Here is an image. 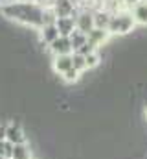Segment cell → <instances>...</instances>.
<instances>
[{
	"instance_id": "1",
	"label": "cell",
	"mask_w": 147,
	"mask_h": 159,
	"mask_svg": "<svg viewBox=\"0 0 147 159\" xmlns=\"http://www.w3.org/2000/svg\"><path fill=\"white\" fill-rule=\"evenodd\" d=\"M134 26H136V22L132 19V13L129 9H121L112 15L109 26H107V32L110 35H127L134 30Z\"/></svg>"
},
{
	"instance_id": "2",
	"label": "cell",
	"mask_w": 147,
	"mask_h": 159,
	"mask_svg": "<svg viewBox=\"0 0 147 159\" xmlns=\"http://www.w3.org/2000/svg\"><path fill=\"white\" fill-rule=\"evenodd\" d=\"M6 141L11 143L13 146H15V144H24V143H28L24 128H22L19 122H7V124H6Z\"/></svg>"
},
{
	"instance_id": "3",
	"label": "cell",
	"mask_w": 147,
	"mask_h": 159,
	"mask_svg": "<svg viewBox=\"0 0 147 159\" xmlns=\"http://www.w3.org/2000/svg\"><path fill=\"white\" fill-rule=\"evenodd\" d=\"M75 30L81 32V34H88L94 30V11L90 9H81L77 15H75Z\"/></svg>"
},
{
	"instance_id": "4",
	"label": "cell",
	"mask_w": 147,
	"mask_h": 159,
	"mask_svg": "<svg viewBox=\"0 0 147 159\" xmlns=\"http://www.w3.org/2000/svg\"><path fill=\"white\" fill-rule=\"evenodd\" d=\"M52 7H53L57 19L59 17H75L79 13V9H77L74 0H53Z\"/></svg>"
},
{
	"instance_id": "5",
	"label": "cell",
	"mask_w": 147,
	"mask_h": 159,
	"mask_svg": "<svg viewBox=\"0 0 147 159\" xmlns=\"http://www.w3.org/2000/svg\"><path fill=\"white\" fill-rule=\"evenodd\" d=\"M48 52L55 57V56H63V54H72V41L70 37H63L59 35V39H55L50 46H48Z\"/></svg>"
},
{
	"instance_id": "6",
	"label": "cell",
	"mask_w": 147,
	"mask_h": 159,
	"mask_svg": "<svg viewBox=\"0 0 147 159\" xmlns=\"http://www.w3.org/2000/svg\"><path fill=\"white\" fill-rule=\"evenodd\" d=\"M55 26L59 30V35L70 37L74 32H75V17H59L55 20Z\"/></svg>"
},
{
	"instance_id": "7",
	"label": "cell",
	"mask_w": 147,
	"mask_h": 159,
	"mask_svg": "<svg viewBox=\"0 0 147 159\" xmlns=\"http://www.w3.org/2000/svg\"><path fill=\"white\" fill-rule=\"evenodd\" d=\"M53 70L57 72V74H65L66 70H70L74 67V63H72V54H63V56H55L53 57Z\"/></svg>"
},
{
	"instance_id": "8",
	"label": "cell",
	"mask_w": 147,
	"mask_h": 159,
	"mask_svg": "<svg viewBox=\"0 0 147 159\" xmlns=\"http://www.w3.org/2000/svg\"><path fill=\"white\" fill-rule=\"evenodd\" d=\"M109 37H110V34L107 30H101V28H94L92 32L86 34V41H88L92 46H96V48L103 46V44L109 41Z\"/></svg>"
},
{
	"instance_id": "9",
	"label": "cell",
	"mask_w": 147,
	"mask_h": 159,
	"mask_svg": "<svg viewBox=\"0 0 147 159\" xmlns=\"http://www.w3.org/2000/svg\"><path fill=\"white\" fill-rule=\"evenodd\" d=\"M39 35H40V43L42 44H52L55 39H59V30L55 24H44L40 30H39Z\"/></svg>"
},
{
	"instance_id": "10",
	"label": "cell",
	"mask_w": 147,
	"mask_h": 159,
	"mask_svg": "<svg viewBox=\"0 0 147 159\" xmlns=\"http://www.w3.org/2000/svg\"><path fill=\"white\" fill-rule=\"evenodd\" d=\"M131 13H132V19L136 24L140 26H147V2H138L131 7Z\"/></svg>"
},
{
	"instance_id": "11",
	"label": "cell",
	"mask_w": 147,
	"mask_h": 159,
	"mask_svg": "<svg viewBox=\"0 0 147 159\" xmlns=\"http://www.w3.org/2000/svg\"><path fill=\"white\" fill-rule=\"evenodd\" d=\"M112 15H114V13L107 11L105 7H99V9H96V11H94V28L107 30V26H109V22H110V19H112Z\"/></svg>"
},
{
	"instance_id": "12",
	"label": "cell",
	"mask_w": 147,
	"mask_h": 159,
	"mask_svg": "<svg viewBox=\"0 0 147 159\" xmlns=\"http://www.w3.org/2000/svg\"><path fill=\"white\" fill-rule=\"evenodd\" d=\"M11 159H32V148L28 143L24 144H15L13 146V156Z\"/></svg>"
},
{
	"instance_id": "13",
	"label": "cell",
	"mask_w": 147,
	"mask_h": 159,
	"mask_svg": "<svg viewBox=\"0 0 147 159\" xmlns=\"http://www.w3.org/2000/svg\"><path fill=\"white\" fill-rule=\"evenodd\" d=\"M72 63H74V69L77 70V72H85V70H88L86 69V61H85V56H81V54H77V52H72Z\"/></svg>"
},
{
	"instance_id": "14",
	"label": "cell",
	"mask_w": 147,
	"mask_h": 159,
	"mask_svg": "<svg viewBox=\"0 0 147 159\" xmlns=\"http://www.w3.org/2000/svg\"><path fill=\"white\" fill-rule=\"evenodd\" d=\"M70 41H72V50L75 52V50H79L85 43H86V35L85 34H81V32H74L72 35H70Z\"/></svg>"
},
{
	"instance_id": "15",
	"label": "cell",
	"mask_w": 147,
	"mask_h": 159,
	"mask_svg": "<svg viewBox=\"0 0 147 159\" xmlns=\"http://www.w3.org/2000/svg\"><path fill=\"white\" fill-rule=\"evenodd\" d=\"M85 61H86V69H88V70H90V69H96V67L101 63V54H99V50H96V52L85 56Z\"/></svg>"
},
{
	"instance_id": "16",
	"label": "cell",
	"mask_w": 147,
	"mask_h": 159,
	"mask_svg": "<svg viewBox=\"0 0 147 159\" xmlns=\"http://www.w3.org/2000/svg\"><path fill=\"white\" fill-rule=\"evenodd\" d=\"M11 156H13V144L7 141H2L0 143V157L11 159Z\"/></svg>"
},
{
	"instance_id": "17",
	"label": "cell",
	"mask_w": 147,
	"mask_h": 159,
	"mask_svg": "<svg viewBox=\"0 0 147 159\" xmlns=\"http://www.w3.org/2000/svg\"><path fill=\"white\" fill-rule=\"evenodd\" d=\"M79 78H81V72H77L74 67L63 74V80H65L66 83H75V81H79Z\"/></svg>"
},
{
	"instance_id": "18",
	"label": "cell",
	"mask_w": 147,
	"mask_h": 159,
	"mask_svg": "<svg viewBox=\"0 0 147 159\" xmlns=\"http://www.w3.org/2000/svg\"><path fill=\"white\" fill-rule=\"evenodd\" d=\"M96 50H98V48H96V46H92V44L86 41V43H85L79 50H75V52H77V54H81V56H88V54H92V52H96Z\"/></svg>"
},
{
	"instance_id": "19",
	"label": "cell",
	"mask_w": 147,
	"mask_h": 159,
	"mask_svg": "<svg viewBox=\"0 0 147 159\" xmlns=\"http://www.w3.org/2000/svg\"><path fill=\"white\" fill-rule=\"evenodd\" d=\"M121 2H123V6H125V7H132V6H134V4H138L140 0H121Z\"/></svg>"
},
{
	"instance_id": "20",
	"label": "cell",
	"mask_w": 147,
	"mask_h": 159,
	"mask_svg": "<svg viewBox=\"0 0 147 159\" xmlns=\"http://www.w3.org/2000/svg\"><path fill=\"white\" fill-rule=\"evenodd\" d=\"M6 141V124H0V143Z\"/></svg>"
},
{
	"instance_id": "21",
	"label": "cell",
	"mask_w": 147,
	"mask_h": 159,
	"mask_svg": "<svg viewBox=\"0 0 147 159\" xmlns=\"http://www.w3.org/2000/svg\"><path fill=\"white\" fill-rule=\"evenodd\" d=\"M6 4H9V0H0V7H2V6H6Z\"/></svg>"
},
{
	"instance_id": "22",
	"label": "cell",
	"mask_w": 147,
	"mask_h": 159,
	"mask_svg": "<svg viewBox=\"0 0 147 159\" xmlns=\"http://www.w3.org/2000/svg\"><path fill=\"white\" fill-rule=\"evenodd\" d=\"M140 2H147V0H140Z\"/></svg>"
},
{
	"instance_id": "23",
	"label": "cell",
	"mask_w": 147,
	"mask_h": 159,
	"mask_svg": "<svg viewBox=\"0 0 147 159\" xmlns=\"http://www.w3.org/2000/svg\"><path fill=\"white\" fill-rule=\"evenodd\" d=\"M145 117H147V109H145Z\"/></svg>"
},
{
	"instance_id": "24",
	"label": "cell",
	"mask_w": 147,
	"mask_h": 159,
	"mask_svg": "<svg viewBox=\"0 0 147 159\" xmlns=\"http://www.w3.org/2000/svg\"><path fill=\"white\" fill-rule=\"evenodd\" d=\"M0 159H4V157H0Z\"/></svg>"
}]
</instances>
